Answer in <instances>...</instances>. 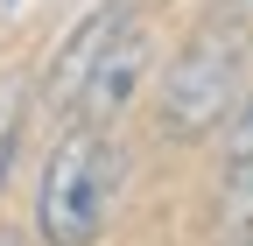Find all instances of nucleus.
I'll use <instances>...</instances> for the list:
<instances>
[{
  "label": "nucleus",
  "instance_id": "f257e3e1",
  "mask_svg": "<svg viewBox=\"0 0 253 246\" xmlns=\"http://www.w3.org/2000/svg\"><path fill=\"white\" fill-rule=\"evenodd\" d=\"M120 190V148L99 120H84L56 141V155L42 169V197H36V225L49 246H91L106 232V211Z\"/></svg>",
  "mask_w": 253,
  "mask_h": 246
},
{
  "label": "nucleus",
  "instance_id": "f03ea898",
  "mask_svg": "<svg viewBox=\"0 0 253 246\" xmlns=\"http://www.w3.org/2000/svg\"><path fill=\"white\" fill-rule=\"evenodd\" d=\"M239 71H246V36H239V21L197 28V36L183 42V56L169 64V78H162V99H155L162 134L204 141L218 120L239 106Z\"/></svg>",
  "mask_w": 253,
  "mask_h": 246
},
{
  "label": "nucleus",
  "instance_id": "7ed1b4c3",
  "mask_svg": "<svg viewBox=\"0 0 253 246\" xmlns=\"http://www.w3.org/2000/svg\"><path fill=\"white\" fill-rule=\"evenodd\" d=\"M126 21H134V0H106V7H91L71 36H63V49L49 56V71H42V106H78V91H84L91 64L106 56V42L120 36Z\"/></svg>",
  "mask_w": 253,
  "mask_h": 246
},
{
  "label": "nucleus",
  "instance_id": "20e7f679",
  "mask_svg": "<svg viewBox=\"0 0 253 246\" xmlns=\"http://www.w3.org/2000/svg\"><path fill=\"white\" fill-rule=\"evenodd\" d=\"M141 71H148V36L134 21L120 28V36L106 42V56L91 64V78H84V91H78V106H84V120H106L113 113H126V99H134V84H141Z\"/></svg>",
  "mask_w": 253,
  "mask_h": 246
},
{
  "label": "nucleus",
  "instance_id": "39448f33",
  "mask_svg": "<svg viewBox=\"0 0 253 246\" xmlns=\"http://www.w3.org/2000/svg\"><path fill=\"white\" fill-rule=\"evenodd\" d=\"M14 148H21V91L0 84V176L14 169Z\"/></svg>",
  "mask_w": 253,
  "mask_h": 246
},
{
  "label": "nucleus",
  "instance_id": "423d86ee",
  "mask_svg": "<svg viewBox=\"0 0 253 246\" xmlns=\"http://www.w3.org/2000/svg\"><path fill=\"white\" fill-rule=\"evenodd\" d=\"M253 155V84L239 91V120H232V162Z\"/></svg>",
  "mask_w": 253,
  "mask_h": 246
},
{
  "label": "nucleus",
  "instance_id": "0eeeda50",
  "mask_svg": "<svg viewBox=\"0 0 253 246\" xmlns=\"http://www.w3.org/2000/svg\"><path fill=\"white\" fill-rule=\"evenodd\" d=\"M239 246H253V232H246V239H239Z\"/></svg>",
  "mask_w": 253,
  "mask_h": 246
},
{
  "label": "nucleus",
  "instance_id": "6e6552de",
  "mask_svg": "<svg viewBox=\"0 0 253 246\" xmlns=\"http://www.w3.org/2000/svg\"><path fill=\"white\" fill-rule=\"evenodd\" d=\"M0 246H7V239H0Z\"/></svg>",
  "mask_w": 253,
  "mask_h": 246
}]
</instances>
